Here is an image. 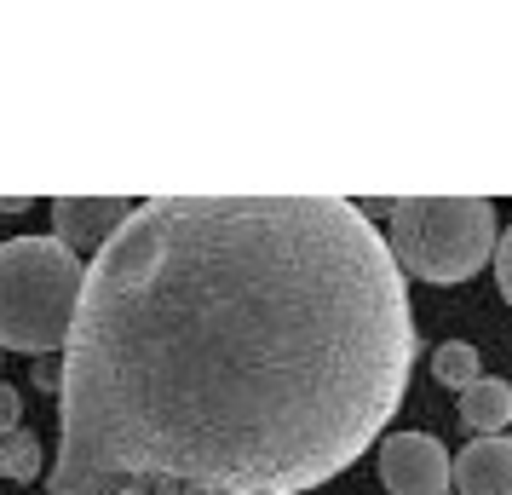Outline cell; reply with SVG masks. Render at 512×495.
I'll return each instance as SVG.
<instances>
[{
  "mask_svg": "<svg viewBox=\"0 0 512 495\" xmlns=\"http://www.w3.org/2000/svg\"><path fill=\"white\" fill-rule=\"evenodd\" d=\"M455 495H512V438H472L449 472Z\"/></svg>",
  "mask_w": 512,
  "mask_h": 495,
  "instance_id": "6",
  "label": "cell"
},
{
  "mask_svg": "<svg viewBox=\"0 0 512 495\" xmlns=\"http://www.w3.org/2000/svg\"><path fill=\"white\" fill-rule=\"evenodd\" d=\"M41 467H47V449H41L35 432L18 426V432H6V438H0V472H6L12 484H35Z\"/></svg>",
  "mask_w": 512,
  "mask_h": 495,
  "instance_id": "8",
  "label": "cell"
},
{
  "mask_svg": "<svg viewBox=\"0 0 512 495\" xmlns=\"http://www.w3.org/2000/svg\"><path fill=\"white\" fill-rule=\"evenodd\" d=\"M461 421L472 426V432H484V438H501V426L512 421V380L478 375L461 392Z\"/></svg>",
  "mask_w": 512,
  "mask_h": 495,
  "instance_id": "7",
  "label": "cell"
},
{
  "mask_svg": "<svg viewBox=\"0 0 512 495\" xmlns=\"http://www.w3.org/2000/svg\"><path fill=\"white\" fill-rule=\"evenodd\" d=\"M87 288V260L58 236H12L0 242V346L52 357L70 346L75 311Z\"/></svg>",
  "mask_w": 512,
  "mask_h": 495,
  "instance_id": "2",
  "label": "cell"
},
{
  "mask_svg": "<svg viewBox=\"0 0 512 495\" xmlns=\"http://www.w3.org/2000/svg\"><path fill=\"white\" fill-rule=\"evenodd\" d=\"M432 375H438L443 386L466 392L472 380L484 375V369H478V346H466V340H443L438 352H432Z\"/></svg>",
  "mask_w": 512,
  "mask_h": 495,
  "instance_id": "9",
  "label": "cell"
},
{
  "mask_svg": "<svg viewBox=\"0 0 512 495\" xmlns=\"http://www.w3.org/2000/svg\"><path fill=\"white\" fill-rule=\"evenodd\" d=\"M495 283H501V294L512 300V225L501 231V242H495Z\"/></svg>",
  "mask_w": 512,
  "mask_h": 495,
  "instance_id": "10",
  "label": "cell"
},
{
  "mask_svg": "<svg viewBox=\"0 0 512 495\" xmlns=\"http://www.w3.org/2000/svg\"><path fill=\"white\" fill-rule=\"evenodd\" d=\"M35 386L41 392H58L64 386V357H35Z\"/></svg>",
  "mask_w": 512,
  "mask_h": 495,
  "instance_id": "11",
  "label": "cell"
},
{
  "mask_svg": "<svg viewBox=\"0 0 512 495\" xmlns=\"http://www.w3.org/2000/svg\"><path fill=\"white\" fill-rule=\"evenodd\" d=\"M392 208V260L420 283H466L495 260V208L489 196H397Z\"/></svg>",
  "mask_w": 512,
  "mask_h": 495,
  "instance_id": "3",
  "label": "cell"
},
{
  "mask_svg": "<svg viewBox=\"0 0 512 495\" xmlns=\"http://www.w3.org/2000/svg\"><path fill=\"white\" fill-rule=\"evenodd\" d=\"M18 415H24V398H18L12 386H0V438L18 432Z\"/></svg>",
  "mask_w": 512,
  "mask_h": 495,
  "instance_id": "12",
  "label": "cell"
},
{
  "mask_svg": "<svg viewBox=\"0 0 512 495\" xmlns=\"http://www.w3.org/2000/svg\"><path fill=\"white\" fill-rule=\"evenodd\" d=\"M449 449L432 432H397L380 444V478L392 495H449Z\"/></svg>",
  "mask_w": 512,
  "mask_h": 495,
  "instance_id": "4",
  "label": "cell"
},
{
  "mask_svg": "<svg viewBox=\"0 0 512 495\" xmlns=\"http://www.w3.org/2000/svg\"><path fill=\"white\" fill-rule=\"evenodd\" d=\"M415 369L403 265L346 196H144L87 265L52 495H300Z\"/></svg>",
  "mask_w": 512,
  "mask_h": 495,
  "instance_id": "1",
  "label": "cell"
},
{
  "mask_svg": "<svg viewBox=\"0 0 512 495\" xmlns=\"http://www.w3.org/2000/svg\"><path fill=\"white\" fill-rule=\"evenodd\" d=\"M133 213L127 196H58L52 202V236L81 254V248H104L121 231V219Z\"/></svg>",
  "mask_w": 512,
  "mask_h": 495,
  "instance_id": "5",
  "label": "cell"
}]
</instances>
